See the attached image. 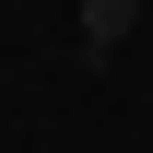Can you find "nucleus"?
<instances>
[{
	"label": "nucleus",
	"mask_w": 153,
	"mask_h": 153,
	"mask_svg": "<svg viewBox=\"0 0 153 153\" xmlns=\"http://www.w3.org/2000/svg\"><path fill=\"white\" fill-rule=\"evenodd\" d=\"M71 24H82V59H118V47L141 36V0H82Z\"/></svg>",
	"instance_id": "f257e3e1"
},
{
	"label": "nucleus",
	"mask_w": 153,
	"mask_h": 153,
	"mask_svg": "<svg viewBox=\"0 0 153 153\" xmlns=\"http://www.w3.org/2000/svg\"><path fill=\"white\" fill-rule=\"evenodd\" d=\"M141 12H153V0H141Z\"/></svg>",
	"instance_id": "f03ea898"
}]
</instances>
